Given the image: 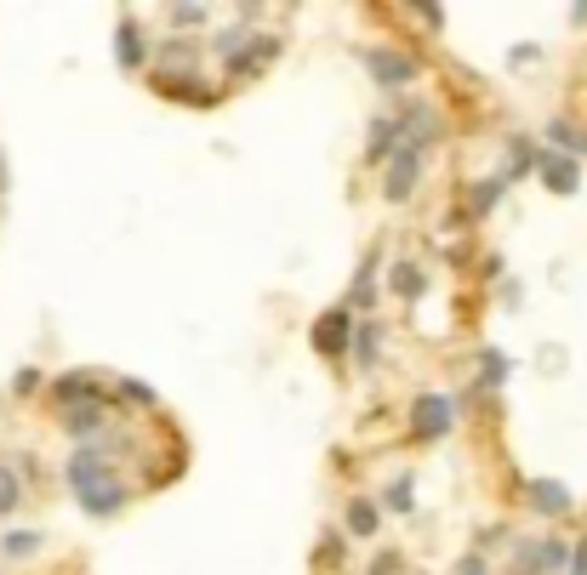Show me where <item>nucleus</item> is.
Here are the masks:
<instances>
[{
    "label": "nucleus",
    "mask_w": 587,
    "mask_h": 575,
    "mask_svg": "<svg viewBox=\"0 0 587 575\" xmlns=\"http://www.w3.org/2000/svg\"><path fill=\"white\" fill-rule=\"evenodd\" d=\"M154 86H160V97H177V104H211V86L206 80H194V75H154Z\"/></svg>",
    "instance_id": "nucleus-18"
},
{
    "label": "nucleus",
    "mask_w": 587,
    "mask_h": 575,
    "mask_svg": "<svg viewBox=\"0 0 587 575\" xmlns=\"http://www.w3.org/2000/svg\"><path fill=\"white\" fill-rule=\"evenodd\" d=\"M382 507H388V513H411V507H416V485H411V473H400V479H388Z\"/></svg>",
    "instance_id": "nucleus-24"
},
{
    "label": "nucleus",
    "mask_w": 587,
    "mask_h": 575,
    "mask_svg": "<svg viewBox=\"0 0 587 575\" xmlns=\"http://www.w3.org/2000/svg\"><path fill=\"white\" fill-rule=\"evenodd\" d=\"M405 564H400V553H377V564H371V575H400Z\"/></svg>",
    "instance_id": "nucleus-34"
},
{
    "label": "nucleus",
    "mask_w": 587,
    "mask_h": 575,
    "mask_svg": "<svg viewBox=\"0 0 587 575\" xmlns=\"http://www.w3.org/2000/svg\"><path fill=\"white\" fill-rule=\"evenodd\" d=\"M542 149H553V154H565V160H581L587 154V131L581 126H570V120H547V131H542Z\"/></svg>",
    "instance_id": "nucleus-17"
},
{
    "label": "nucleus",
    "mask_w": 587,
    "mask_h": 575,
    "mask_svg": "<svg viewBox=\"0 0 587 575\" xmlns=\"http://www.w3.org/2000/svg\"><path fill=\"white\" fill-rule=\"evenodd\" d=\"M377 524H382V507H377V501H366V496H354V501L343 507V530H348V535H360V541H371V535H377Z\"/></svg>",
    "instance_id": "nucleus-19"
},
{
    "label": "nucleus",
    "mask_w": 587,
    "mask_h": 575,
    "mask_svg": "<svg viewBox=\"0 0 587 575\" xmlns=\"http://www.w3.org/2000/svg\"><path fill=\"white\" fill-rule=\"evenodd\" d=\"M531 507L542 519H565L570 513V485H559V479H531Z\"/></svg>",
    "instance_id": "nucleus-14"
},
{
    "label": "nucleus",
    "mask_w": 587,
    "mask_h": 575,
    "mask_svg": "<svg viewBox=\"0 0 587 575\" xmlns=\"http://www.w3.org/2000/svg\"><path fill=\"white\" fill-rule=\"evenodd\" d=\"M377 268H382V257L371 251V257L360 262V274H354V285H348V314L371 319V302H377Z\"/></svg>",
    "instance_id": "nucleus-13"
},
{
    "label": "nucleus",
    "mask_w": 587,
    "mask_h": 575,
    "mask_svg": "<svg viewBox=\"0 0 587 575\" xmlns=\"http://www.w3.org/2000/svg\"><path fill=\"white\" fill-rule=\"evenodd\" d=\"M0 553L7 558H35L41 553V530H12L7 541H0Z\"/></svg>",
    "instance_id": "nucleus-26"
},
{
    "label": "nucleus",
    "mask_w": 587,
    "mask_h": 575,
    "mask_svg": "<svg viewBox=\"0 0 587 575\" xmlns=\"http://www.w3.org/2000/svg\"><path fill=\"white\" fill-rule=\"evenodd\" d=\"M536 177L547 194H576L581 188V160H565L553 149H536Z\"/></svg>",
    "instance_id": "nucleus-7"
},
{
    "label": "nucleus",
    "mask_w": 587,
    "mask_h": 575,
    "mask_svg": "<svg viewBox=\"0 0 587 575\" xmlns=\"http://www.w3.org/2000/svg\"><path fill=\"white\" fill-rule=\"evenodd\" d=\"M388 291H394L400 302H422V296H428V268L411 262V257H400L394 268H388Z\"/></svg>",
    "instance_id": "nucleus-8"
},
{
    "label": "nucleus",
    "mask_w": 587,
    "mask_h": 575,
    "mask_svg": "<svg viewBox=\"0 0 587 575\" xmlns=\"http://www.w3.org/2000/svg\"><path fill=\"white\" fill-rule=\"evenodd\" d=\"M115 63H120V69H143V63H149V41H143L138 18H120V29H115Z\"/></svg>",
    "instance_id": "nucleus-9"
},
{
    "label": "nucleus",
    "mask_w": 587,
    "mask_h": 575,
    "mask_svg": "<svg viewBox=\"0 0 587 575\" xmlns=\"http://www.w3.org/2000/svg\"><path fill=\"white\" fill-rule=\"evenodd\" d=\"M211 12L206 7H194V0H177V7H172V29H200Z\"/></svg>",
    "instance_id": "nucleus-28"
},
{
    "label": "nucleus",
    "mask_w": 587,
    "mask_h": 575,
    "mask_svg": "<svg viewBox=\"0 0 587 575\" xmlns=\"http://www.w3.org/2000/svg\"><path fill=\"white\" fill-rule=\"evenodd\" d=\"M160 63H166V75H188L200 63V41H183V35L160 41Z\"/></svg>",
    "instance_id": "nucleus-22"
},
{
    "label": "nucleus",
    "mask_w": 587,
    "mask_h": 575,
    "mask_svg": "<svg viewBox=\"0 0 587 575\" xmlns=\"http://www.w3.org/2000/svg\"><path fill=\"white\" fill-rule=\"evenodd\" d=\"M104 422H109V404H75V411H63V433L80 438V445H91L104 433Z\"/></svg>",
    "instance_id": "nucleus-15"
},
{
    "label": "nucleus",
    "mask_w": 587,
    "mask_h": 575,
    "mask_svg": "<svg viewBox=\"0 0 587 575\" xmlns=\"http://www.w3.org/2000/svg\"><path fill=\"white\" fill-rule=\"evenodd\" d=\"M502 382H508V354L485 348L479 354V388H502Z\"/></svg>",
    "instance_id": "nucleus-25"
},
{
    "label": "nucleus",
    "mask_w": 587,
    "mask_h": 575,
    "mask_svg": "<svg viewBox=\"0 0 587 575\" xmlns=\"http://www.w3.org/2000/svg\"><path fill=\"white\" fill-rule=\"evenodd\" d=\"M394 149H400V126H394V115H377V120H371L366 160H371V165H388V160H394Z\"/></svg>",
    "instance_id": "nucleus-20"
},
{
    "label": "nucleus",
    "mask_w": 587,
    "mask_h": 575,
    "mask_svg": "<svg viewBox=\"0 0 587 575\" xmlns=\"http://www.w3.org/2000/svg\"><path fill=\"white\" fill-rule=\"evenodd\" d=\"M422 165H428V154H416V149H394V160H388V183H382V199H411L416 183H422Z\"/></svg>",
    "instance_id": "nucleus-5"
},
{
    "label": "nucleus",
    "mask_w": 587,
    "mask_h": 575,
    "mask_svg": "<svg viewBox=\"0 0 587 575\" xmlns=\"http://www.w3.org/2000/svg\"><path fill=\"white\" fill-rule=\"evenodd\" d=\"M280 46H285L280 35H246V46L222 63V75H228V80H257V75H263L269 63L280 57Z\"/></svg>",
    "instance_id": "nucleus-4"
},
{
    "label": "nucleus",
    "mask_w": 587,
    "mask_h": 575,
    "mask_svg": "<svg viewBox=\"0 0 587 575\" xmlns=\"http://www.w3.org/2000/svg\"><path fill=\"white\" fill-rule=\"evenodd\" d=\"M513 575H536V541H519V553H513Z\"/></svg>",
    "instance_id": "nucleus-29"
},
{
    "label": "nucleus",
    "mask_w": 587,
    "mask_h": 575,
    "mask_svg": "<svg viewBox=\"0 0 587 575\" xmlns=\"http://www.w3.org/2000/svg\"><path fill=\"white\" fill-rule=\"evenodd\" d=\"M502 143H508V165H502V177H508V183L531 177V172H536V149H542V143L531 138V131H508Z\"/></svg>",
    "instance_id": "nucleus-10"
},
{
    "label": "nucleus",
    "mask_w": 587,
    "mask_h": 575,
    "mask_svg": "<svg viewBox=\"0 0 587 575\" xmlns=\"http://www.w3.org/2000/svg\"><path fill=\"white\" fill-rule=\"evenodd\" d=\"M360 63H366V75L377 80V91H405V86H416V57L411 52H400V46H366L360 52Z\"/></svg>",
    "instance_id": "nucleus-2"
},
{
    "label": "nucleus",
    "mask_w": 587,
    "mask_h": 575,
    "mask_svg": "<svg viewBox=\"0 0 587 575\" xmlns=\"http://www.w3.org/2000/svg\"><path fill=\"white\" fill-rule=\"evenodd\" d=\"M405 427H411L416 445H434V438H445V433L456 427V399H450V393H416Z\"/></svg>",
    "instance_id": "nucleus-3"
},
{
    "label": "nucleus",
    "mask_w": 587,
    "mask_h": 575,
    "mask_svg": "<svg viewBox=\"0 0 587 575\" xmlns=\"http://www.w3.org/2000/svg\"><path fill=\"white\" fill-rule=\"evenodd\" d=\"M348 359L360 370H377L382 365V319H354V348Z\"/></svg>",
    "instance_id": "nucleus-11"
},
{
    "label": "nucleus",
    "mask_w": 587,
    "mask_h": 575,
    "mask_svg": "<svg viewBox=\"0 0 587 575\" xmlns=\"http://www.w3.org/2000/svg\"><path fill=\"white\" fill-rule=\"evenodd\" d=\"M41 388V370H18L12 377V393H35Z\"/></svg>",
    "instance_id": "nucleus-35"
},
{
    "label": "nucleus",
    "mask_w": 587,
    "mask_h": 575,
    "mask_svg": "<svg viewBox=\"0 0 587 575\" xmlns=\"http://www.w3.org/2000/svg\"><path fill=\"white\" fill-rule=\"evenodd\" d=\"M570 569V541L565 535H542L536 541V575H565Z\"/></svg>",
    "instance_id": "nucleus-21"
},
{
    "label": "nucleus",
    "mask_w": 587,
    "mask_h": 575,
    "mask_svg": "<svg viewBox=\"0 0 587 575\" xmlns=\"http://www.w3.org/2000/svg\"><path fill=\"white\" fill-rule=\"evenodd\" d=\"M52 393L63 399V411H75V404H104V388H97L91 370H69V377H57Z\"/></svg>",
    "instance_id": "nucleus-12"
},
{
    "label": "nucleus",
    "mask_w": 587,
    "mask_h": 575,
    "mask_svg": "<svg viewBox=\"0 0 587 575\" xmlns=\"http://www.w3.org/2000/svg\"><path fill=\"white\" fill-rule=\"evenodd\" d=\"M23 496H29V485L18 479V467L0 462V519H12L18 507H23Z\"/></svg>",
    "instance_id": "nucleus-23"
},
{
    "label": "nucleus",
    "mask_w": 587,
    "mask_h": 575,
    "mask_svg": "<svg viewBox=\"0 0 587 575\" xmlns=\"http://www.w3.org/2000/svg\"><path fill=\"white\" fill-rule=\"evenodd\" d=\"M502 199H508V177H502V172L479 177V183H474V194H468V217H474V223H485V217H491V211L502 206Z\"/></svg>",
    "instance_id": "nucleus-16"
},
{
    "label": "nucleus",
    "mask_w": 587,
    "mask_h": 575,
    "mask_svg": "<svg viewBox=\"0 0 587 575\" xmlns=\"http://www.w3.org/2000/svg\"><path fill=\"white\" fill-rule=\"evenodd\" d=\"M120 404H154V388L149 382H120Z\"/></svg>",
    "instance_id": "nucleus-30"
},
{
    "label": "nucleus",
    "mask_w": 587,
    "mask_h": 575,
    "mask_svg": "<svg viewBox=\"0 0 587 575\" xmlns=\"http://www.w3.org/2000/svg\"><path fill=\"white\" fill-rule=\"evenodd\" d=\"M565 575H587V535L570 541V569H565Z\"/></svg>",
    "instance_id": "nucleus-32"
},
{
    "label": "nucleus",
    "mask_w": 587,
    "mask_h": 575,
    "mask_svg": "<svg viewBox=\"0 0 587 575\" xmlns=\"http://www.w3.org/2000/svg\"><path fill=\"white\" fill-rule=\"evenodd\" d=\"M63 479H69L75 501L86 507L91 519H115L120 507L132 501V490L120 485V473H115V462H109L104 445H75V456L63 462Z\"/></svg>",
    "instance_id": "nucleus-1"
},
{
    "label": "nucleus",
    "mask_w": 587,
    "mask_h": 575,
    "mask_svg": "<svg viewBox=\"0 0 587 575\" xmlns=\"http://www.w3.org/2000/svg\"><path fill=\"white\" fill-rule=\"evenodd\" d=\"M456 575H491V564H485V553H463V564H456Z\"/></svg>",
    "instance_id": "nucleus-31"
},
{
    "label": "nucleus",
    "mask_w": 587,
    "mask_h": 575,
    "mask_svg": "<svg viewBox=\"0 0 587 575\" xmlns=\"http://www.w3.org/2000/svg\"><path fill=\"white\" fill-rule=\"evenodd\" d=\"M348 348H354V314H348V308L319 314V325H314V354H319V359H343Z\"/></svg>",
    "instance_id": "nucleus-6"
},
{
    "label": "nucleus",
    "mask_w": 587,
    "mask_h": 575,
    "mask_svg": "<svg viewBox=\"0 0 587 575\" xmlns=\"http://www.w3.org/2000/svg\"><path fill=\"white\" fill-rule=\"evenodd\" d=\"M0 194H7V165H0Z\"/></svg>",
    "instance_id": "nucleus-36"
},
{
    "label": "nucleus",
    "mask_w": 587,
    "mask_h": 575,
    "mask_svg": "<svg viewBox=\"0 0 587 575\" xmlns=\"http://www.w3.org/2000/svg\"><path fill=\"white\" fill-rule=\"evenodd\" d=\"M508 63H513V69H525V63H542V46H513Z\"/></svg>",
    "instance_id": "nucleus-33"
},
{
    "label": "nucleus",
    "mask_w": 587,
    "mask_h": 575,
    "mask_svg": "<svg viewBox=\"0 0 587 575\" xmlns=\"http://www.w3.org/2000/svg\"><path fill=\"white\" fill-rule=\"evenodd\" d=\"M343 558H348V541H343V530H325V535H319V564H325V569H337Z\"/></svg>",
    "instance_id": "nucleus-27"
}]
</instances>
